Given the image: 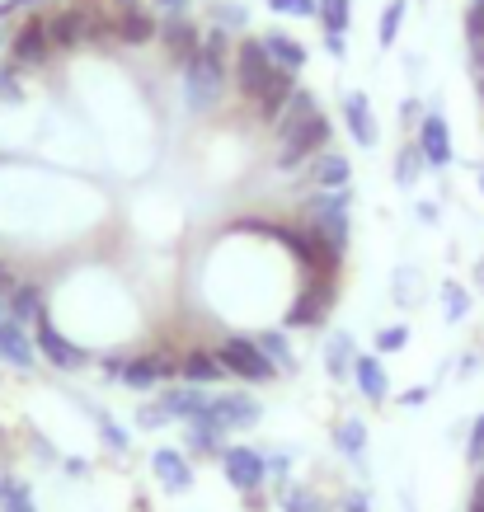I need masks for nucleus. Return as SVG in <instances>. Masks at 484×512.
<instances>
[{"label": "nucleus", "instance_id": "8", "mask_svg": "<svg viewBox=\"0 0 484 512\" xmlns=\"http://www.w3.org/2000/svg\"><path fill=\"white\" fill-rule=\"evenodd\" d=\"M259 400L245 395V390H221L212 395V409H207V423H217L221 433H240V428H254L259 423Z\"/></svg>", "mask_w": 484, "mask_h": 512}, {"label": "nucleus", "instance_id": "19", "mask_svg": "<svg viewBox=\"0 0 484 512\" xmlns=\"http://www.w3.org/2000/svg\"><path fill=\"white\" fill-rule=\"evenodd\" d=\"M151 470H156V480L165 484V489H174V494H184L188 484H193V466L184 461V451H174V447H160L156 456H151Z\"/></svg>", "mask_w": 484, "mask_h": 512}, {"label": "nucleus", "instance_id": "52", "mask_svg": "<svg viewBox=\"0 0 484 512\" xmlns=\"http://www.w3.org/2000/svg\"><path fill=\"white\" fill-rule=\"evenodd\" d=\"M325 47L334 52V57H344V52H348V38H325Z\"/></svg>", "mask_w": 484, "mask_h": 512}, {"label": "nucleus", "instance_id": "33", "mask_svg": "<svg viewBox=\"0 0 484 512\" xmlns=\"http://www.w3.org/2000/svg\"><path fill=\"white\" fill-rule=\"evenodd\" d=\"M405 10H409V0H386V10H381V29H376L381 47H395V38H400V24H405Z\"/></svg>", "mask_w": 484, "mask_h": 512}, {"label": "nucleus", "instance_id": "58", "mask_svg": "<svg viewBox=\"0 0 484 512\" xmlns=\"http://www.w3.org/2000/svg\"><path fill=\"white\" fill-rule=\"evenodd\" d=\"M127 5H132V0H127Z\"/></svg>", "mask_w": 484, "mask_h": 512}, {"label": "nucleus", "instance_id": "36", "mask_svg": "<svg viewBox=\"0 0 484 512\" xmlns=\"http://www.w3.org/2000/svg\"><path fill=\"white\" fill-rule=\"evenodd\" d=\"M282 512H325V503H320L311 489H287V494H282Z\"/></svg>", "mask_w": 484, "mask_h": 512}, {"label": "nucleus", "instance_id": "31", "mask_svg": "<svg viewBox=\"0 0 484 512\" xmlns=\"http://www.w3.org/2000/svg\"><path fill=\"white\" fill-rule=\"evenodd\" d=\"M423 151H419V141L414 146H400V156H395V184L409 188V184H419V174H423Z\"/></svg>", "mask_w": 484, "mask_h": 512}, {"label": "nucleus", "instance_id": "46", "mask_svg": "<svg viewBox=\"0 0 484 512\" xmlns=\"http://www.w3.org/2000/svg\"><path fill=\"white\" fill-rule=\"evenodd\" d=\"M33 5H52V0H0V19L19 15V10H33Z\"/></svg>", "mask_w": 484, "mask_h": 512}, {"label": "nucleus", "instance_id": "53", "mask_svg": "<svg viewBox=\"0 0 484 512\" xmlns=\"http://www.w3.org/2000/svg\"><path fill=\"white\" fill-rule=\"evenodd\" d=\"M428 400V390H409V395H400V404H423Z\"/></svg>", "mask_w": 484, "mask_h": 512}, {"label": "nucleus", "instance_id": "15", "mask_svg": "<svg viewBox=\"0 0 484 512\" xmlns=\"http://www.w3.org/2000/svg\"><path fill=\"white\" fill-rule=\"evenodd\" d=\"M160 43L170 52V62H188V57L203 47V29L188 15H165L160 19Z\"/></svg>", "mask_w": 484, "mask_h": 512}, {"label": "nucleus", "instance_id": "48", "mask_svg": "<svg viewBox=\"0 0 484 512\" xmlns=\"http://www.w3.org/2000/svg\"><path fill=\"white\" fill-rule=\"evenodd\" d=\"M188 5L193 0H156V10H165V15H188Z\"/></svg>", "mask_w": 484, "mask_h": 512}, {"label": "nucleus", "instance_id": "24", "mask_svg": "<svg viewBox=\"0 0 484 512\" xmlns=\"http://www.w3.org/2000/svg\"><path fill=\"white\" fill-rule=\"evenodd\" d=\"M292 94H297V76H292V71H278V76H273V85L259 94V104H254V109H259V118L273 127L282 118V109H287V99H292Z\"/></svg>", "mask_w": 484, "mask_h": 512}, {"label": "nucleus", "instance_id": "6", "mask_svg": "<svg viewBox=\"0 0 484 512\" xmlns=\"http://www.w3.org/2000/svg\"><path fill=\"white\" fill-rule=\"evenodd\" d=\"M52 62V38H47V19L29 15L10 33V66L15 71H38V66Z\"/></svg>", "mask_w": 484, "mask_h": 512}, {"label": "nucleus", "instance_id": "10", "mask_svg": "<svg viewBox=\"0 0 484 512\" xmlns=\"http://www.w3.org/2000/svg\"><path fill=\"white\" fill-rule=\"evenodd\" d=\"M33 348H38V353H43L57 372H76V367H85V362H90V353H85V348H76V343L66 339V334L52 325L47 315L33 325Z\"/></svg>", "mask_w": 484, "mask_h": 512}, {"label": "nucleus", "instance_id": "45", "mask_svg": "<svg viewBox=\"0 0 484 512\" xmlns=\"http://www.w3.org/2000/svg\"><path fill=\"white\" fill-rule=\"evenodd\" d=\"M99 433L109 437V442H113V447H118V451L127 447V433H123V428H118V423H113V419H99Z\"/></svg>", "mask_w": 484, "mask_h": 512}, {"label": "nucleus", "instance_id": "35", "mask_svg": "<svg viewBox=\"0 0 484 512\" xmlns=\"http://www.w3.org/2000/svg\"><path fill=\"white\" fill-rule=\"evenodd\" d=\"M212 19H217V29H245V5H235V0H217L212 5Z\"/></svg>", "mask_w": 484, "mask_h": 512}, {"label": "nucleus", "instance_id": "26", "mask_svg": "<svg viewBox=\"0 0 484 512\" xmlns=\"http://www.w3.org/2000/svg\"><path fill=\"white\" fill-rule=\"evenodd\" d=\"M5 306H10V315H15L19 325H38L43 320V292L33 282H19L15 292L5 296Z\"/></svg>", "mask_w": 484, "mask_h": 512}, {"label": "nucleus", "instance_id": "16", "mask_svg": "<svg viewBox=\"0 0 484 512\" xmlns=\"http://www.w3.org/2000/svg\"><path fill=\"white\" fill-rule=\"evenodd\" d=\"M113 24H118V47H146L160 38V15L137 10V5H127L123 15H113Z\"/></svg>", "mask_w": 484, "mask_h": 512}, {"label": "nucleus", "instance_id": "27", "mask_svg": "<svg viewBox=\"0 0 484 512\" xmlns=\"http://www.w3.org/2000/svg\"><path fill=\"white\" fill-rule=\"evenodd\" d=\"M353 367H358V353H353V339H348L344 329L334 334V339L325 343V372L334 376V381H344V376H353Z\"/></svg>", "mask_w": 484, "mask_h": 512}, {"label": "nucleus", "instance_id": "21", "mask_svg": "<svg viewBox=\"0 0 484 512\" xmlns=\"http://www.w3.org/2000/svg\"><path fill=\"white\" fill-rule=\"evenodd\" d=\"M306 179H311L315 188H348V179H353V165H348V156H339V151H320V156L311 160Z\"/></svg>", "mask_w": 484, "mask_h": 512}, {"label": "nucleus", "instance_id": "43", "mask_svg": "<svg viewBox=\"0 0 484 512\" xmlns=\"http://www.w3.org/2000/svg\"><path fill=\"white\" fill-rule=\"evenodd\" d=\"M470 461L484 466V414L475 419V428H470Z\"/></svg>", "mask_w": 484, "mask_h": 512}, {"label": "nucleus", "instance_id": "57", "mask_svg": "<svg viewBox=\"0 0 484 512\" xmlns=\"http://www.w3.org/2000/svg\"><path fill=\"white\" fill-rule=\"evenodd\" d=\"M475 179H480V193H484V170H480V174H475Z\"/></svg>", "mask_w": 484, "mask_h": 512}, {"label": "nucleus", "instance_id": "28", "mask_svg": "<svg viewBox=\"0 0 484 512\" xmlns=\"http://www.w3.org/2000/svg\"><path fill=\"white\" fill-rule=\"evenodd\" d=\"M320 29L325 38H348V24H353V0H320Z\"/></svg>", "mask_w": 484, "mask_h": 512}, {"label": "nucleus", "instance_id": "50", "mask_svg": "<svg viewBox=\"0 0 484 512\" xmlns=\"http://www.w3.org/2000/svg\"><path fill=\"white\" fill-rule=\"evenodd\" d=\"M15 287H19V282H15V273H10V268L0 264V296H10V292H15Z\"/></svg>", "mask_w": 484, "mask_h": 512}, {"label": "nucleus", "instance_id": "55", "mask_svg": "<svg viewBox=\"0 0 484 512\" xmlns=\"http://www.w3.org/2000/svg\"><path fill=\"white\" fill-rule=\"evenodd\" d=\"M475 282H480V292H484V259L475 264Z\"/></svg>", "mask_w": 484, "mask_h": 512}, {"label": "nucleus", "instance_id": "39", "mask_svg": "<svg viewBox=\"0 0 484 512\" xmlns=\"http://www.w3.org/2000/svg\"><path fill=\"white\" fill-rule=\"evenodd\" d=\"M0 512H33V498L24 484H10L5 494H0Z\"/></svg>", "mask_w": 484, "mask_h": 512}, {"label": "nucleus", "instance_id": "23", "mask_svg": "<svg viewBox=\"0 0 484 512\" xmlns=\"http://www.w3.org/2000/svg\"><path fill=\"white\" fill-rule=\"evenodd\" d=\"M353 381H358V395H362V400H372V404H386V400H391V381H386L381 357H358Z\"/></svg>", "mask_w": 484, "mask_h": 512}, {"label": "nucleus", "instance_id": "18", "mask_svg": "<svg viewBox=\"0 0 484 512\" xmlns=\"http://www.w3.org/2000/svg\"><path fill=\"white\" fill-rule=\"evenodd\" d=\"M344 123H348V132H353L358 146H376V118H372V104H367L362 90L344 94Z\"/></svg>", "mask_w": 484, "mask_h": 512}, {"label": "nucleus", "instance_id": "13", "mask_svg": "<svg viewBox=\"0 0 484 512\" xmlns=\"http://www.w3.org/2000/svg\"><path fill=\"white\" fill-rule=\"evenodd\" d=\"M170 376H179V357H170V353H141V357H127L123 386L151 390V386H160V381H170Z\"/></svg>", "mask_w": 484, "mask_h": 512}, {"label": "nucleus", "instance_id": "4", "mask_svg": "<svg viewBox=\"0 0 484 512\" xmlns=\"http://www.w3.org/2000/svg\"><path fill=\"white\" fill-rule=\"evenodd\" d=\"M329 137H334V123H329L325 113H320V118H311L301 132H292L287 141H278V170L282 174L301 170L306 160H315L320 151H329Z\"/></svg>", "mask_w": 484, "mask_h": 512}, {"label": "nucleus", "instance_id": "38", "mask_svg": "<svg viewBox=\"0 0 484 512\" xmlns=\"http://www.w3.org/2000/svg\"><path fill=\"white\" fill-rule=\"evenodd\" d=\"M466 38H470V47H484V0H470V10H466Z\"/></svg>", "mask_w": 484, "mask_h": 512}, {"label": "nucleus", "instance_id": "56", "mask_svg": "<svg viewBox=\"0 0 484 512\" xmlns=\"http://www.w3.org/2000/svg\"><path fill=\"white\" fill-rule=\"evenodd\" d=\"M0 47H10V38H5V29H0Z\"/></svg>", "mask_w": 484, "mask_h": 512}, {"label": "nucleus", "instance_id": "47", "mask_svg": "<svg viewBox=\"0 0 484 512\" xmlns=\"http://www.w3.org/2000/svg\"><path fill=\"white\" fill-rule=\"evenodd\" d=\"M400 118H405V123H423V109H419V99H405V104H400Z\"/></svg>", "mask_w": 484, "mask_h": 512}, {"label": "nucleus", "instance_id": "3", "mask_svg": "<svg viewBox=\"0 0 484 512\" xmlns=\"http://www.w3.org/2000/svg\"><path fill=\"white\" fill-rule=\"evenodd\" d=\"M235 62V85H240V99H250V104H259V94L273 85V76H278V66H273V57H268L264 38H245V43L231 52Z\"/></svg>", "mask_w": 484, "mask_h": 512}, {"label": "nucleus", "instance_id": "29", "mask_svg": "<svg viewBox=\"0 0 484 512\" xmlns=\"http://www.w3.org/2000/svg\"><path fill=\"white\" fill-rule=\"evenodd\" d=\"M184 442H188V451H207V456H217L221 461V442H226V433H221L217 423H184Z\"/></svg>", "mask_w": 484, "mask_h": 512}, {"label": "nucleus", "instance_id": "42", "mask_svg": "<svg viewBox=\"0 0 484 512\" xmlns=\"http://www.w3.org/2000/svg\"><path fill=\"white\" fill-rule=\"evenodd\" d=\"M0 99H5V104H15L19 99V71L15 66H5V71H0Z\"/></svg>", "mask_w": 484, "mask_h": 512}, {"label": "nucleus", "instance_id": "17", "mask_svg": "<svg viewBox=\"0 0 484 512\" xmlns=\"http://www.w3.org/2000/svg\"><path fill=\"white\" fill-rule=\"evenodd\" d=\"M160 404L170 409V419L184 423H207V409H212V395L203 386H174L160 395Z\"/></svg>", "mask_w": 484, "mask_h": 512}, {"label": "nucleus", "instance_id": "32", "mask_svg": "<svg viewBox=\"0 0 484 512\" xmlns=\"http://www.w3.org/2000/svg\"><path fill=\"white\" fill-rule=\"evenodd\" d=\"M334 447L358 461L362 447H367V428H362V419H344V423H339V428H334Z\"/></svg>", "mask_w": 484, "mask_h": 512}, {"label": "nucleus", "instance_id": "51", "mask_svg": "<svg viewBox=\"0 0 484 512\" xmlns=\"http://www.w3.org/2000/svg\"><path fill=\"white\" fill-rule=\"evenodd\" d=\"M123 367H127L123 357H104V372H109V376H118V381H123Z\"/></svg>", "mask_w": 484, "mask_h": 512}, {"label": "nucleus", "instance_id": "30", "mask_svg": "<svg viewBox=\"0 0 484 512\" xmlns=\"http://www.w3.org/2000/svg\"><path fill=\"white\" fill-rule=\"evenodd\" d=\"M254 343L264 348V357L278 367V372H297V357H292V348H287V334H282V329H264Z\"/></svg>", "mask_w": 484, "mask_h": 512}, {"label": "nucleus", "instance_id": "2", "mask_svg": "<svg viewBox=\"0 0 484 512\" xmlns=\"http://www.w3.org/2000/svg\"><path fill=\"white\" fill-rule=\"evenodd\" d=\"M348 207H353V193H348V188H320L315 198L301 202L311 231L320 235V240H329L339 254H344V245H348Z\"/></svg>", "mask_w": 484, "mask_h": 512}, {"label": "nucleus", "instance_id": "49", "mask_svg": "<svg viewBox=\"0 0 484 512\" xmlns=\"http://www.w3.org/2000/svg\"><path fill=\"white\" fill-rule=\"evenodd\" d=\"M470 512H484V475L475 480V489H470Z\"/></svg>", "mask_w": 484, "mask_h": 512}, {"label": "nucleus", "instance_id": "41", "mask_svg": "<svg viewBox=\"0 0 484 512\" xmlns=\"http://www.w3.org/2000/svg\"><path fill=\"white\" fill-rule=\"evenodd\" d=\"M405 339H409V329L405 325H391V329H381V334H376V348H381V353H400V348H405Z\"/></svg>", "mask_w": 484, "mask_h": 512}, {"label": "nucleus", "instance_id": "40", "mask_svg": "<svg viewBox=\"0 0 484 512\" xmlns=\"http://www.w3.org/2000/svg\"><path fill=\"white\" fill-rule=\"evenodd\" d=\"M137 423L141 428H165V423H170V409H165V404H141L137 409Z\"/></svg>", "mask_w": 484, "mask_h": 512}, {"label": "nucleus", "instance_id": "34", "mask_svg": "<svg viewBox=\"0 0 484 512\" xmlns=\"http://www.w3.org/2000/svg\"><path fill=\"white\" fill-rule=\"evenodd\" d=\"M442 315H447L452 325L470 315V292L461 287V282H442Z\"/></svg>", "mask_w": 484, "mask_h": 512}, {"label": "nucleus", "instance_id": "11", "mask_svg": "<svg viewBox=\"0 0 484 512\" xmlns=\"http://www.w3.org/2000/svg\"><path fill=\"white\" fill-rule=\"evenodd\" d=\"M0 362H10V367H19V372H29L33 362H38V348H33L29 329L10 315L5 296H0Z\"/></svg>", "mask_w": 484, "mask_h": 512}, {"label": "nucleus", "instance_id": "25", "mask_svg": "<svg viewBox=\"0 0 484 512\" xmlns=\"http://www.w3.org/2000/svg\"><path fill=\"white\" fill-rule=\"evenodd\" d=\"M264 47H268V57H273V66H278V71H292V76H297L301 66H306V47L297 43V38H287V33H264Z\"/></svg>", "mask_w": 484, "mask_h": 512}, {"label": "nucleus", "instance_id": "37", "mask_svg": "<svg viewBox=\"0 0 484 512\" xmlns=\"http://www.w3.org/2000/svg\"><path fill=\"white\" fill-rule=\"evenodd\" d=\"M278 15H297V19H315L320 15V0H268Z\"/></svg>", "mask_w": 484, "mask_h": 512}, {"label": "nucleus", "instance_id": "1", "mask_svg": "<svg viewBox=\"0 0 484 512\" xmlns=\"http://www.w3.org/2000/svg\"><path fill=\"white\" fill-rule=\"evenodd\" d=\"M226 57H212L207 47H198L193 57L184 62V104L193 113H212L221 104V94H226Z\"/></svg>", "mask_w": 484, "mask_h": 512}, {"label": "nucleus", "instance_id": "44", "mask_svg": "<svg viewBox=\"0 0 484 512\" xmlns=\"http://www.w3.org/2000/svg\"><path fill=\"white\" fill-rule=\"evenodd\" d=\"M470 76H475V94L484 104V47H475V57H470Z\"/></svg>", "mask_w": 484, "mask_h": 512}, {"label": "nucleus", "instance_id": "20", "mask_svg": "<svg viewBox=\"0 0 484 512\" xmlns=\"http://www.w3.org/2000/svg\"><path fill=\"white\" fill-rule=\"evenodd\" d=\"M311 118H320V104H315V90H297L292 99H287V109H282V118L273 123V132H278V141H287L292 132H301V127L311 123Z\"/></svg>", "mask_w": 484, "mask_h": 512}, {"label": "nucleus", "instance_id": "5", "mask_svg": "<svg viewBox=\"0 0 484 512\" xmlns=\"http://www.w3.org/2000/svg\"><path fill=\"white\" fill-rule=\"evenodd\" d=\"M94 10H104V5H94V0H71L62 10H52L47 19V38H52V52H76L85 47V33H90V15Z\"/></svg>", "mask_w": 484, "mask_h": 512}, {"label": "nucleus", "instance_id": "54", "mask_svg": "<svg viewBox=\"0 0 484 512\" xmlns=\"http://www.w3.org/2000/svg\"><path fill=\"white\" fill-rule=\"evenodd\" d=\"M344 508H348V512H367V498H362V494H353V498H348V503H344Z\"/></svg>", "mask_w": 484, "mask_h": 512}, {"label": "nucleus", "instance_id": "9", "mask_svg": "<svg viewBox=\"0 0 484 512\" xmlns=\"http://www.w3.org/2000/svg\"><path fill=\"white\" fill-rule=\"evenodd\" d=\"M334 296H339L334 278H311V282H306V292L292 301V311H287V325H292V329H315V325H325L329 306H334Z\"/></svg>", "mask_w": 484, "mask_h": 512}, {"label": "nucleus", "instance_id": "12", "mask_svg": "<svg viewBox=\"0 0 484 512\" xmlns=\"http://www.w3.org/2000/svg\"><path fill=\"white\" fill-rule=\"evenodd\" d=\"M221 470H226V480H231L235 489H245V494H254V489L268 480V461L254 447H226L221 451Z\"/></svg>", "mask_w": 484, "mask_h": 512}, {"label": "nucleus", "instance_id": "22", "mask_svg": "<svg viewBox=\"0 0 484 512\" xmlns=\"http://www.w3.org/2000/svg\"><path fill=\"white\" fill-rule=\"evenodd\" d=\"M179 376H184L188 386H212V381H226V367H221L217 353H203V348H193V353L179 357Z\"/></svg>", "mask_w": 484, "mask_h": 512}, {"label": "nucleus", "instance_id": "7", "mask_svg": "<svg viewBox=\"0 0 484 512\" xmlns=\"http://www.w3.org/2000/svg\"><path fill=\"white\" fill-rule=\"evenodd\" d=\"M217 357H221V367H226L231 376H240V381H259V386H264V381L278 376V367L268 362L264 348H259L254 339H226L217 348Z\"/></svg>", "mask_w": 484, "mask_h": 512}, {"label": "nucleus", "instance_id": "14", "mask_svg": "<svg viewBox=\"0 0 484 512\" xmlns=\"http://www.w3.org/2000/svg\"><path fill=\"white\" fill-rule=\"evenodd\" d=\"M419 151H423V160H428L433 170H447V165L456 160L452 127H447V118H442V113H423V123H419Z\"/></svg>", "mask_w": 484, "mask_h": 512}]
</instances>
